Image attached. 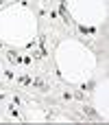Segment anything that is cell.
<instances>
[{"label":"cell","instance_id":"cell-1","mask_svg":"<svg viewBox=\"0 0 109 125\" xmlns=\"http://www.w3.org/2000/svg\"><path fill=\"white\" fill-rule=\"evenodd\" d=\"M59 13H61L63 22H70V13L66 11V4H63V0H59Z\"/></svg>","mask_w":109,"mask_h":125},{"label":"cell","instance_id":"cell-2","mask_svg":"<svg viewBox=\"0 0 109 125\" xmlns=\"http://www.w3.org/2000/svg\"><path fill=\"white\" fill-rule=\"evenodd\" d=\"M7 59H9L11 64H20V62H22V57H20L17 53H13V51H9V53H7Z\"/></svg>","mask_w":109,"mask_h":125},{"label":"cell","instance_id":"cell-3","mask_svg":"<svg viewBox=\"0 0 109 125\" xmlns=\"http://www.w3.org/2000/svg\"><path fill=\"white\" fill-rule=\"evenodd\" d=\"M83 112H85V114H90V116H94V119H98V114L94 112V108H92V105H83Z\"/></svg>","mask_w":109,"mask_h":125},{"label":"cell","instance_id":"cell-4","mask_svg":"<svg viewBox=\"0 0 109 125\" xmlns=\"http://www.w3.org/2000/svg\"><path fill=\"white\" fill-rule=\"evenodd\" d=\"M31 77H17V83H22V86H31Z\"/></svg>","mask_w":109,"mask_h":125},{"label":"cell","instance_id":"cell-5","mask_svg":"<svg viewBox=\"0 0 109 125\" xmlns=\"http://www.w3.org/2000/svg\"><path fill=\"white\" fill-rule=\"evenodd\" d=\"M4 77H7V79H13V77H15V75H13V73H11V70H4Z\"/></svg>","mask_w":109,"mask_h":125}]
</instances>
